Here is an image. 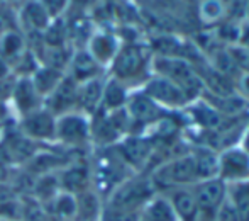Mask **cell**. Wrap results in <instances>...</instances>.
Wrapping results in <instances>:
<instances>
[{
	"mask_svg": "<svg viewBox=\"0 0 249 221\" xmlns=\"http://www.w3.org/2000/svg\"><path fill=\"white\" fill-rule=\"evenodd\" d=\"M142 221H178L177 213L166 194H156L144 204L141 211Z\"/></svg>",
	"mask_w": 249,
	"mask_h": 221,
	"instance_id": "22",
	"label": "cell"
},
{
	"mask_svg": "<svg viewBox=\"0 0 249 221\" xmlns=\"http://www.w3.org/2000/svg\"><path fill=\"white\" fill-rule=\"evenodd\" d=\"M226 196L232 202L239 221H249V179L226 184Z\"/></svg>",
	"mask_w": 249,
	"mask_h": 221,
	"instance_id": "26",
	"label": "cell"
},
{
	"mask_svg": "<svg viewBox=\"0 0 249 221\" xmlns=\"http://www.w3.org/2000/svg\"><path fill=\"white\" fill-rule=\"evenodd\" d=\"M192 191L197 199L198 221H213L215 211L226 199V184L219 177L198 181L192 185Z\"/></svg>",
	"mask_w": 249,
	"mask_h": 221,
	"instance_id": "8",
	"label": "cell"
},
{
	"mask_svg": "<svg viewBox=\"0 0 249 221\" xmlns=\"http://www.w3.org/2000/svg\"><path fill=\"white\" fill-rule=\"evenodd\" d=\"M17 198V192L10 184H0V202L10 201V199Z\"/></svg>",
	"mask_w": 249,
	"mask_h": 221,
	"instance_id": "35",
	"label": "cell"
},
{
	"mask_svg": "<svg viewBox=\"0 0 249 221\" xmlns=\"http://www.w3.org/2000/svg\"><path fill=\"white\" fill-rule=\"evenodd\" d=\"M22 213H20V221H48V211L39 201L33 196H19Z\"/></svg>",
	"mask_w": 249,
	"mask_h": 221,
	"instance_id": "29",
	"label": "cell"
},
{
	"mask_svg": "<svg viewBox=\"0 0 249 221\" xmlns=\"http://www.w3.org/2000/svg\"><path fill=\"white\" fill-rule=\"evenodd\" d=\"M19 131L26 138L33 140L34 143L37 141H54L56 133V118L48 109H41L29 112L22 116L19 122Z\"/></svg>",
	"mask_w": 249,
	"mask_h": 221,
	"instance_id": "11",
	"label": "cell"
},
{
	"mask_svg": "<svg viewBox=\"0 0 249 221\" xmlns=\"http://www.w3.org/2000/svg\"><path fill=\"white\" fill-rule=\"evenodd\" d=\"M0 221H7V220H0Z\"/></svg>",
	"mask_w": 249,
	"mask_h": 221,
	"instance_id": "45",
	"label": "cell"
},
{
	"mask_svg": "<svg viewBox=\"0 0 249 221\" xmlns=\"http://www.w3.org/2000/svg\"><path fill=\"white\" fill-rule=\"evenodd\" d=\"M229 55L232 56L234 63L239 68L241 73H249V50L241 44H232V46L227 48Z\"/></svg>",
	"mask_w": 249,
	"mask_h": 221,
	"instance_id": "31",
	"label": "cell"
},
{
	"mask_svg": "<svg viewBox=\"0 0 249 221\" xmlns=\"http://www.w3.org/2000/svg\"><path fill=\"white\" fill-rule=\"evenodd\" d=\"M75 209H76V201L75 196L70 192L61 191L54 199L46 206L48 216L61 221H73L75 220Z\"/></svg>",
	"mask_w": 249,
	"mask_h": 221,
	"instance_id": "27",
	"label": "cell"
},
{
	"mask_svg": "<svg viewBox=\"0 0 249 221\" xmlns=\"http://www.w3.org/2000/svg\"><path fill=\"white\" fill-rule=\"evenodd\" d=\"M121 43H119L117 36L108 31H99V33H93L89 38V51L93 56L97 63L104 68V66H110L112 60L115 58Z\"/></svg>",
	"mask_w": 249,
	"mask_h": 221,
	"instance_id": "15",
	"label": "cell"
},
{
	"mask_svg": "<svg viewBox=\"0 0 249 221\" xmlns=\"http://www.w3.org/2000/svg\"><path fill=\"white\" fill-rule=\"evenodd\" d=\"M76 99H78V83L70 75H65L59 85L44 99L43 107L51 112L54 118L76 111Z\"/></svg>",
	"mask_w": 249,
	"mask_h": 221,
	"instance_id": "12",
	"label": "cell"
},
{
	"mask_svg": "<svg viewBox=\"0 0 249 221\" xmlns=\"http://www.w3.org/2000/svg\"><path fill=\"white\" fill-rule=\"evenodd\" d=\"M24 51H26V44H24V40L19 33L9 31V33H5L0 38V58L9 63L10 70H12V65L20 58V55Z\"/></svg>",
	"mask_w": 249,
	"mask_h": 221,
	"instance_id": "28",
	"label": "cell"
},
{
	"mask_svg": "<svg viewBox=\"0 0 249 221\" xmlns=\"http://www.w3.org/2000/svg\"><path fill=\"white\" fill-rule=\"evenodd\" d=\"M104 80L95 77L78 83V99H76V111L83 112L85 116L92 118L102 109V96H104Z\"/></svg>",
	"mask_w": 249,
	"mask_h": 221,
	"instance_id": "16",
	"label": "cell"
},
{
	"mask_svg": "<svg viewBox=\"0 0 249 221\" xmlns=\"http://www.w3.org/2000/svg\"><path fill=\"white\" fill-rule=\"evenodd\" d=\"M12 70H10V65L5 61V60L0 58V79H5L7 75H10Z\"/></svg>",
	"mask_w": 249,
	"mask_h": 221,
	"instance_id": "40",
	"label": "cell"
},
{
	"mask_svg": "<svg viewBox=\"0 0 249 221\" xmlns=\"http://www.w3.org/2000/svg\"><path fill=\"white\" fill-rule=\"evenodd\" d=\"M66 73L61 72V70H56V68H51V66H46V65H39V68L29 77L31 82H33L34 89L37 90L41 97H43V102L48 96L59 85V82L63 80Z\"/></svg>",
	"mask_w": 249,
	"mask_h": 221,
	"instance_id": "24",
	"label": "cell"
},
{
	"mask_svg": "<svg viewBox=\"0 0 249 221\" xmlns=\"http://www.w3.org/2000/svg\"><path fill=\"white\" fill-rule=\"evenodd\" d=\"M151 73L160 75L178 85L190 100L202 96L203 83L197 70L190 61L183 58H170V56H153L151 60Z\"/></svg>",
	"mask_w": 249,
	"mask_h": 221,
	"instance_id": "3",
	"label": "cell"
},
{
	"mask_svg": "<svg viewBox=\"0 0 249 221\" xmlns=\"http://www.w3.org/2000/svg\"><path fill=\"white\" fill-rule=\"evenodd\" d=\"M237 44H241V46H244V48H248V50H249V22H246V24H243V26H241Z\"/></svg>",
	"mask_w": 249,
	"mask_h": 221,
	"instance_id": "38",
	"label": "cell"
},
{
	"mask_svg": "<svg viewBox=\"0 0 249 221\" xmlns=\"http://www.w3.org/2000/svg\"><path fill=\"white\" fill-rule=\"evenodd\" d=\"M17 77L14 73L7 75L5 79H0V102H9L10 97H12L14 87H16Z\"/></svg>",
	"mask_w": 249,
	"mask_h": 221,
	"instance_id": "34",
	"label": "cell"
},
{
	"mask_svg": "<svg viewBox=\"0 0 249 221\" xmlns=\"http://www.w3.org/2000/svg\"><path fill=\"white\" fill-rule=\"evenodd\" d=\"M41 5L44 7V10L48 12V16L53 19H58V17H61V14L66 10V7H68V3L71 2V0H39Z\"/></svg>",
	"mask_w": 249,
	"mask_h": 221,
	"instance_id": "32",
	"label": "cell"
},
{
	"mask_svg": "<svg viewBox=\"0 0 249 221\" xmlns=\"http://www.w3.org/2000/svg\"><path fill=\"white\" fill-rule=\"evenodd\" d=\"M10 100H12L14 107L19 112L20 118L43 107V97L34 89L29 77H17V82L16 87H14Z\"/></svg>",
	"mask_w": 249,
	"mask_h": 221,
	"instance_id": "14",
	"label": "cell"
},
{
	"mask_svg": "<svg viewBox=\"0 0 249 221\" xmlns=\"http://www.w3.org/2000/svg\"><path fill=\"white\" fill-rule=\"evenodd\" d=\"M129 89L117 79L110 77L107 82L104 83V96H102V111L112 112L125 107L129 99Z\"/></svg>",
	"mask_w": 249,
	"mask_h": 221,
	"instance_id": "23",
	"label": "cell"
},
{
	"mask_svg": "<svg viewBox=\"0 0 249 221\" xmlns=\"http://www.w3.org/2000/svg\"><path fill=\"white\" fill-rule=\"evenodd\" d=\"M58 181L61 191L76 196L87 189H92V172L83 162H68L58 170Z\"/></svg>",
	"mask_w": 249,
	"mask_h": 221,
	"instance_id": "13",
	"label": "cell"
},
{
	"mask_svg": "<svg viewBox=\"0 0 249 221\" xmlns=\"http://www.w3.org/2000/svg\"><path fill=\"white\" fill-rule=\"evenodd\" d=\"M198 16L205 24L220 22L226 16V5L222 0H202L198 5Z\"/></svg>",
	"mask_w": 249,
	"mask_h": 221,
	"instance_id": "30",
	"label": "cell"
},
{
	"mask_svg": "<svg viewBox=\"0 0 249 221\" xmlns=\"http://www.w3.org/2000/svg\"><path fill=\"white\" fill-rule=\"evenodd\" d=\"M237 89H241L244 100L249 104V73H243L237 80Z\"/></svg>",
	"mask_w": 249,
	"mask_h": 221,
	"instance_id": "37",
	"label": "cell"
},
{
	"mask_svg": "<svg viewBox=\"0 0 249 221\" xmlns=\"http://www.w3.org/2000/svg\"><path fill=\"white\" fill-rule=\"evenodd\" d=\"M217 177L224 184H232L249 179V155L239 145L229 146L219 152Z\"/></svg>",
	"mask_w": 249,
	"mask_h": 221,
	"instance_id": "10",
	"label": "cell"
},
{
	"mask_svg": "<svg viewBox=\"0 0 249 221\" xmlns=\"http://www.w3.org/2000/svg\"><path fill=\"white\" fill-rule=\"evenodd\" d=\"M48 221H61V220H56V218H51V216H48Z\"/></svg>",
	"mask_w": 249,
	"mask_h": 221,
	"instance_id": "44",
	"label": "cell"
},
{
	"mask_svg": "<svg viewBox=\"0 0 249 221\" xmlns=\"http://www.w3.org/2000/svg\"><path fill=\"white\" fill-rule=\"evenodd\" d=\"M213 221H239L236 209H234L232 202L227 199V196H226V199L222 201V204L219 206V209L215 211Z\"/></svg>",
	"mask_w": 249,
	"mask_h": 221,
	"instance_id": "33",
	"label": "cell"
},
{
	"mask_svg": "<svg viewBox=\"0 0 249 221\" xmlns=\"http://www.w3.org/2000/svg\"><path fill=\"white\" fill-rule=\"evenodd\" d=\"M14 179L12 167L7 165V163L0 162V184H10Z\"/></svg>",
	"mask_w": 249,
	"mask_h": 221,
	"instance_id": "36",
	"label": "cell"
},
{
	"mask_svg": "<svg viewBox=\"0 0 249 221\" xmlns=\"http://www.w3.org/2000/svg\"><path fill=\"white\" fill-rule=\"evenodd\" d=\"M142 92L153 99L158 106H161L166 111H183L188 104L192 102L188 99V96L180 89L178 85H175L173 82H170L168 79L160 75H151L144 83H142Z\"/></svg>",
	"mask_w": 249,
	"mask_h": 221,
	"instance_id": "6",
	"label": "cell"
},
{
	"mask_svg": "<svg viewBox=\"0 0 249 221\" xmlns=\"http://www.w3.org/2000/svg\"><path fill=\"white\" fill-rule=\"evenodd\" d=\"M76 209L73 221H100L104 201L95 189H87L75 196Z\"/></svg>",
	"mask_w": 249,
	"mask_h": 221,
	"instance_id": "19",
	"label": "cell"
},
{
	"mask_svg": "<svg viewBox=\"0 0 249 221\" xmlns=\"http://www.w3.org/2000/svg\"><path fill=\"white\" fill-rule=\"evenodd\" d=\"M125 111H127L129 118H131L132 128H138V126L139 128H151V126H154L156 122H160L161 119L170 114V111L158 106L142 90L129 94Z\"/></svg>",
	"mask_w": 249,
	"mask_h": 221,
	"instance_id": "9",
	"label": "cell"
},
{
	"mask_svg": "<svg viewBox=\"0 0 249 221\" xmlns=\"http://www.w3.org/2000/svg\"><path fill=\"white\" fill-rule=\"evenodd\" d=\"M59 192H61V187H59L58 172H53V174H44L39 175V177H34L33 189H31L29 196H33L36 201H39L46 208Z\"/></svg>",
	"mask_w": 249,
	"mask_h": 221,
	"instance_id": "25",
	"label": "cell"
},
{
	"mask_svg": "<svg viewBox=\"0 0 249 221\" xmlns=\"http://www.w3.org/2000/svg\"><path fill=\"white\" fill-rule=\"evenodd\" d=\"M151 60H153L151 48L146 44L136 43V41L121 44L117 55L110 63L112 77L124 85L134 82L144 83L153 75L151 73Z\"/></svg>",
	"mask_w": 249,
	"mask_h": 221,
	"instance_id": "1",
	"label": "cell"
},
{
	"mask_svg": "<svg viewBox=\"0 0 249 221\" xmlns=\"http://www.w3.org/2000/svg\"><path fill=\"white\" fill-rule=\"evenodd\" d=\"M239 146L244 150V152L249 155V116H248V121L244 124V129H243V135H241V140H239Z\"/></svg>",
	"mask_w": 249,
	"mask_h": 221,
	"instance_id": "39",
	"label": "cell"
},
{
	"mask_svg": "<svg viewBox=\"0 0 249 221\" xmlns=\"http://www.w3.org/2000/svg\"><path fill=\"white\" fill-rule=\"evenodd\" d=\"M20 22L29 34H43L50 26L51 17L48 16L39 0H33V2L26 3L24 9L20 10Z\"/></svg>",
	"mask_w": 249,
	"mask_h": 221,
	"instance_id": "20",
	"label": "cell"
},
{
	"mask_svg": "<svg viewBox=\"0 0 249 221\" xmlns=\"http://www.w3.org/2000/svg\"><path fill=\"white\" fill-rule=\"evenodd\" d=\"M115 152L131 170L139 172L148 167V163L153 160L156 153V141L151 136L127 135L115 143Z\"/></svg>",
	"mask_w": 249,
	"mask_h": 221,
	"instance_id": "7",
	"label": "cell"
},
{
	"mask_svg": "<svg viewBox=\"0 0 249 221\" xmlns=\"http://www.w3.org/2000/svg\"><path fill=\"white\" fill-rule=\"evenodd\" d=\"M148 177L154 191L160 194H164L175 187H187V185H194L195 182H198L190 150L183 155L173 157V159L160 163Z\"/></svg>",
	"mask_w": 249,
	"mask_h": 221,
	"instance_id": "2",
	"label": "cell"
},
{
	"mask_svg": "<svg viewBox=\"0 0 249 221\" xmlns=\"http://www.w3.org/2000/svg\"><path fill=\"white\" fill-rule=\"evenodd\" d=\"M7 118H9V109H7V104L0 102V124H2Z\"/></svg>",
	"mask_w": 249,
	"mask_h": 221,
	"instance_id": "41",
	"label": "cell"
},
{
	"mask_svg": "<svg viewBox=\"0 0 249 221\" xmlns=\"http://www.w3.org/2000/svg\"><path fill=\"white\" fill-rule=\"evenodd\" d=\"M190 155L194 157L198 181L217 177V160H219V152L217 150L203 145H197L190 150Z\"/></svg>",
	"mask_w": 249,
	"mask_h": 221,
	"instance_id": "21",
	"label": "cell"
},
{
	"mask_svg": "<svg viewBox=\"0 0 249 221\" xmlns=\"http://www.w3.org/2000/svg\"><path fill=\"white\" fill-rule=\"evenodd\" d=\"M177 213L178 221H198V206L192 185L187 187H175L164 192Z\"/></svg>",
	"mask_w": 249,
	"mask_h": 221,
	"instance_id": "17",
	"label": "cell"
},
{
	"mask_svg": "<svg viewBox=\"0 0 249 221\" xmlns=\"http://www.w3.org/2000/svg\"><path fill=\"white\" fill-rule=\"evenodd\" d=\"M139 221H142V220H139Z\"/></svg>",
	"mask_w": 249,
	"mask_h": 221,
	"instance_id": "46",
	"label": "cell"
},
{
	"mask_svg": "<svg viewBox=\"0 0 249 221\" xmlns=\"http://www.w3.org/2000/svg\"><path fill=\"white\" fill-rule=\"evenodd\" d=\"M68 68H70L68 75L71 77L76 83H83V82H87V80L100 77L99 73H100L102 66L93 60V56L87 50H78L71 55Z\"/></svg>",
	"mask_w": 249,
	"mask_h": 221,
	"instance_id": "18",
	"label": "cell"
},
{
	"mask_svg": "<svg viewBox=\"0 0 249 221\" xmlns=\"http://www.w3.org/2000/svg\"><path fill=\"white\" fill-rule=\"evenodd\" d=\"M73 3H76L80 7H90V5H95L97 0H73Z\"/></svg>",
	"mask_w": 249,
	"mask_h": 221,
	"instance_id": "42",
	"label": "cell"
},
{
	"mask_svg": "<svg viewBox=\"0 0 249 221\" xmlns=\"http://www.w3.org/2000/svg\"><path fill=\"white\" fill-rule=\"evenodd\" d=\"M156 194L148 175H131L107 196L104 206L121 211L141 213L144 204Z\"/></svg>",
	"mask_w": 249,
	"mask_h": 221,
	"instance_id": "4",
	"label": "cell"
},
{
	"mask_svg": "<svg viewBox=\"0 0 249 221\" xmlns=\"http://www.w3.org/2000/svg\"><path fill=\"white\" fill-rule=\"evenodd\" d=\"M246 16H248V22H249V2H248V5H246Z\"/></svg>",
	"mask_w": 249,
	"mask_h": 221,
	"instance_id": "43",
	"label": "cell"
},
{
	"mask_svg": "<svg viewBox=\"0 0 249 221\" xmlns=\"http://www.w3.org/2000/svg\"><path fill=\"white\" fill-rule=\"evenodd\" d=\"M90 118L83 112L73 111L56 118L54 141L66 145L70 148H82L92 140Z\"/></svg>",
	"mask_w": 249,
	"mask_h": 221,
	"instance_id": "5",
	"label": "cell"
}]
</instances>
